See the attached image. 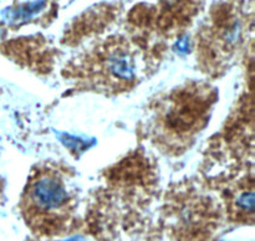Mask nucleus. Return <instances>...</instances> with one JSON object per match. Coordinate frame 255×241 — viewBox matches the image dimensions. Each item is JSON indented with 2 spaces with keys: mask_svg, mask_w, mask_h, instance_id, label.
Returning a JSON list of instances; mask_svg holds the SVG:
<instances>
[{
  "mask_svg": "<svg viewBox=\"0 0 255 241\" xmlns=\"http://www.w3.org/2000/svg\"><path fill=\"white\" fill-rule=\"evenodd\" d=\"M30 198L37 206L46 210L61 208L67 201V191L61 179L55 174H42L30 189Z\"/></svg>",
  "mask_w": 255,
  "mask_h": 241,
  "instance_id": "1",
  "label": "nucleus"
},
{
  "mask_svg": "<svg viewBox=\"0 0 255 241\" xmlns=\"http://www.w3.org/2000/svg\"><path fill=\"white\" fill-rule=\"evenodd\" d=\"M64 241H85V240L81 238H71V239H67V240H64Z\"/></svg>",
  "mask_w": 255,
  "mask_h": 241,
  "instance_id": "2",
  "label": "nucleus"
}]
</instances>
